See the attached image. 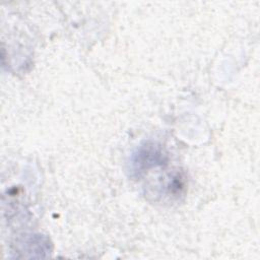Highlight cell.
I'll use <instances>...</instances> for the list:
<instances>
[{
	"label": "cell",
	"instance_id": "6da1fadb",
	"mask_svg": "<svg viewBox=\"0 0 260 260\" xmlns=\"http://www.w3.org/2000/svg\"><path fill=\"white\" fill-rule=\"evenodd\" d=\"M168 161V154L161 145L155 142H145L133 152L130 160L132 174L140 176L145 172L161 167Z\"/></svg>",
	"mask_w": 260,
	"mask_h": 260
}]
</instances>
